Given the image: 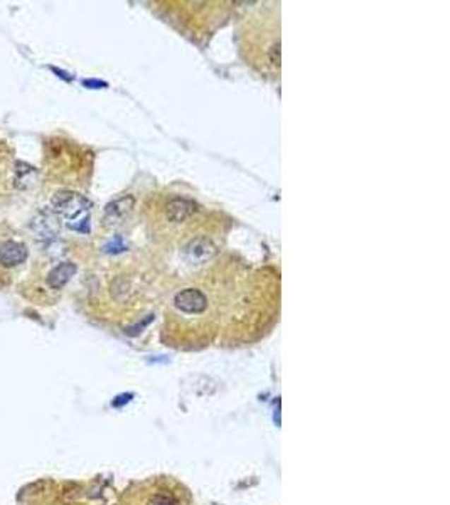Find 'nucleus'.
I'll return each mask as SVG.
<instances>
[{
    "label": "nucleus",
    "mask_w": 450,
    "mask_h": 505,
    "mask_svg": "<svg viewBox=\"0 0 450 505\" xmlns=\"http://www.w3.org/2000/svg\"><path fill=\"white\" fill-rule=\"evenodd\" d=\"M52 210L69 221V227L74 231H90V208L91 202L85 196L73 191H59L51 199Z\"/></svg>",
    "instance_id": "obj_1"
},
{
    "label": "nucleus",
    "mask_w": 450,
    "mask_h": 505,
    "mask_svg": "<svg viewBox=\"0 0 450 505\" xmlns=\"http://www.w3.org/2000/svg\"><path fill=\"white\" fill-rule=\"evenodd\" d=\"M137 505H191L187 492L170 478L148 480L138 492Z\"/></svg>",
    "instance_id": "obj_2"
},
{
    "label": "nucleus",
    "mask_w": 450,
    "mask_h": 505,
    "mask_svg": "<svg viewBox=\"0 0 450 505\" xmlns=\"http://www.w3.org/2000/svg\"><path fill=\"white\" fill-rule=\"evenodd\" d=\"M174 305L184 314H203L208 309V298L201 290L186 288L174 297Z\"/></svg>",
    "instance_id": "obj_3"
},
{
    "label": "nucleus",
    "mask_w": 450,
    "mask_h": 505,
    "mask_svg": "<svg viewBox=\"0 0 450 505\" xmlns=\"http://www.w3.org/2000/svg\"><path fill=\"white\" fill-rule=\"evenodd\" d=\"M218 248L208 238H196L184 248V258L191 265H203L216 256Z\"/></svg>",
    "instance_id": "obj_4"
},
{
    "label": "nucleus",
    "mask_w": 450,
    "mask_h": 505,
    "mask_svg": "<svg viewBox=\"0 0 450 505\" xmlns=\"http://www.w3.org/2000/svg\"><path fill=\"white\" fill-rule=\"evenodd\" d=\"M30 227H32V231L36 232L39 239L42 241L54 239L61 230L58 214L51 213V210H42V213H39L37 216L32 219Z\"/></svg>",
    "instance_id": "obj_5"
},
{
    "label": "nucleus",
    "mask_w": 450,
    "mask_h": 505,
    "mask_svg": "<svg viewBox=\"0 0 450 505\" xmlns=\"http://www.w3.org/2000/svg\"><path fill=\"white\" fill-rule=\"evenodd\" d=\"M29 256V249L24 243H19V241H4L0 244V265L6 268H12L20 265L28 260Z\"/></svg>",
    "instance_id": "obj_6"
},
{
    "label": "nucleus",
    "mask_w": 450,
    "mask_h": 505,
    "mask_svg": "<svg viewBox=\"0 0 450 505\" xmlns=\"http://www.w3.org/2000/svg\"><path fill=\"white\" fill-rule=\"evenodd\" d=\"M196 213V204L186 197H174L165 204V216L170 222H184Z\"/></svg>",
    "instance_id": "obj_7"
},
{
    "label": "nucleus",
    "mask_w": 450,
    "mask_h": 505,
    "mask_svg": "<svg viewBox=\"0 0 450 505\" xmlns=\"http://www.w3.org/2000/svg\"><path fill=\"white\" fill-rule=\"evenodd\" d=\"M134 206L135 199L132 196H122L119 199L112 201L110 204H107V208H105L103 221L107 224H119L122 219L132 213Z\"/></svg>",
    "instance_id": "obj_8"
},
{
    "label": "nucleus",
    "mask_w": 450,
    "mask_h": 505,
    "mask_svg": "<svg viewBox=\"0 0 450 505\" xmlns=\"http://www.w3.org/2000/svg\"><path fill=\"white\" fill-rule=\"evenodd\" d=\"M74 273H76V265H74V263H61V265L54 266L49 271V275H47V285H49L52 290H61L73 278Z\"/></svg>",
    "instance_id": "obj_9"
},
{
    "label": "nucleus",
    "mask_w": 450,
    "mask_h": 505,
    "mask_svg": "<svg viewBox=\"0 0 450 505\" xmlns=\"http://www.w3.org/2000/svg\"><path fill=\"white\" fill-rule=\"evenodd\" d=\"M125 244H124V241H122V238H115L113 241H110L107 246H105V253H113V254H117V253H122V251H125Z\"/></svg>",
    "instance_id": "obj_10"
},
{
    "label": "nucleus",
    "mask_w": 450,
    "mask_h": 505,
    "mask_svg": "<svg viewBox=\"0 0 450 505\" xmlns=\"http://www.w3.org/2000/svg\"><path fill=\"white\" fill-rule=\"evenodd\" d=\"M270 61L275 66L280 64V42H275L272 47H270Z\"/></svg>",
    "instance_id": "obj_11"
},
{
    "label": "nucleus",
    "mask_w": 450,
    "mask_h": 505,
    "mask_svg": "<svg viewBox=\"0 0 450 505\" xmlns=\"http://www.w3.org/2000/svg\"><path fill=\"white\" fill-rule=\"evenodd\" d=\"M83 86L90 90H102V88H108V83L102 80H83Z\"/></svg>",
    "instance_id": "obj_12"
},
{
    "label": "nucleus",
    "mask_w": 450,
    "mask_h": 505,
    "mask_svg": "<svg viewBox=\"0 0 450 505\" xmlns=\"http://www.w3.org/2000/svg\"><path fill=\"white\" fill-rule=\"evenodd\" d=\"M49 69H51L52 73L56 74V76H59L61 80H64V81H73V76H71V74H68L66 71H63V69L54 68V66H49Z\"/></svg>",
    "instance_id": "obj_13"
}]
</instances>
